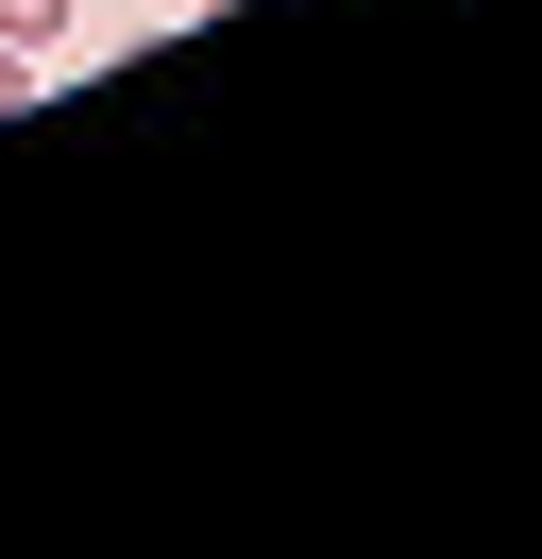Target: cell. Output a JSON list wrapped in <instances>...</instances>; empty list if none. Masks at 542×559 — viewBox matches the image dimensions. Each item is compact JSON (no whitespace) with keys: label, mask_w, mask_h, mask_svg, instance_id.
Returning a JSON list of instances; mask_svg holds the SVG:
<instances>
[{"label":"cell","mask_w":542,"mask_h":559,"mask_svg":"<svg viewBox=\"0 0 542 559\" xmlns=\"http://www.w3.org/2000/svg\"><path fill=\"white\" fill-rule=\"evenodd\" d=\"M68 17H85V0H0V35H17V51H68Z\"/></svg>","instance_id":"6da1fadb"},{"label":"cell","mask_w":542,"mask_h":559,"mask_svg":"<svg viewBox=\"0 0 542 559\" xmlns=\"http://www.w3.org/2000/svg\"><path fill=\"white\" fill-rule=\"evenodd\" d=\"M17 103H51V51H17V35H0V119H17Z\"/></svg>","instance_id":"7a4b0ae2"},{"label":"cell","mask_w":542,"mask_h":559,"mask_svg":"<svg viewBox=\"0 0 542 559\" xmlns=\"http://www.w3.org/2000/svg\"><path fill=\"white\" fill-rule=\"evenodd\" d=\"M187 17H237V0H187Z\"/></svg>","instance_id":"3957f363"}]
</instances>
